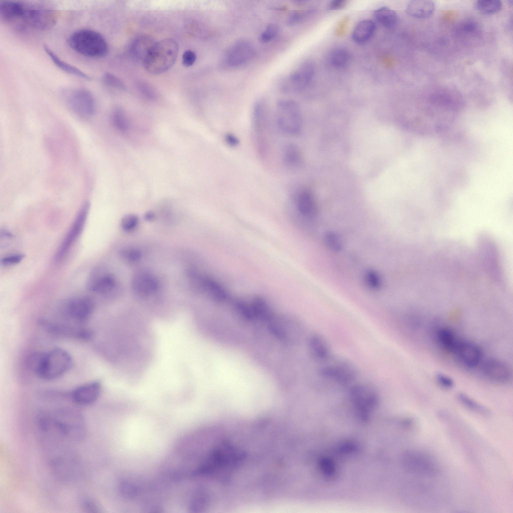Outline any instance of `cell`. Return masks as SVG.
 <instances>
[{
	"label": "cell",
	"mask_w": 513,
	"mask_h": 513,
	"mask_svg": "<svg viewBox=\"0 0 513 513\" xmlns=\"http://www.w3.org/2000/svg\"><path fill=\"white\" fill-rule=\"evenodd\" d=\"M363 281L368 289L377 291L382 286V279L380 274L375 270L368 269L364 273Z\"/></svg>",
	"instance_id": "obj_37"
},
{
	"label": "cell",
	"mask_w": 513,
	"mask_h": 513,
	"mask_svg": "<svg viewBox=\"0 0 513 513\" xmlns=\"http://www.w3.org/2000/svg\"><path fill=\"white\" fill-rule=\"evenodd\" d=\"M68 107L76 114L84 117L93 116L96 112V103L93 93L81 87L65 89L62 92Z\"/></svg>",
	"instance_id": "obj_10"
},
{
	"label": "cell",
	"mask_w": 513,
	"mask_h": 513,
	"mask_svg": "<svg viewBox=\"0 0 513 513\" xmlns=\"http://www.w3.org/2000/svg\"><path fill=\"white\" fill-rule=\"evenodd\" d=\"M254 53V48L250 42L239 40L233 43L228 49L226 62L230 67H238L251 60Z\"/></svg>",
	"instance_id": "obj_19"
},
{
	"label": "cell",
	"mask_w": 513,
	"mask_h": 513,
	"mask_svg": "<svg viewBox=\"0 0 513 513\" xmlns=\"http://www.w3.org/2000/svg\"><path fill=\"white\" fill-rule=\"evenodd\" d=\"M326 246L335 252L340 251L342 248V241L340 236L333 231L327 232L324 237Z\"/></svg>",
	"instance_id": "obj_39"
},
{
	"label": "cell",
	"mask_w": 513,
	"mask_h": 513,
	"mask_svg": "<svg viewBox=\"0 0 513 513\" xmlns=\"http://www.w3.org/2000/svg\"><path fill=\"white\" fill-rule=\"evenodd\" d=\"M294 204L297 212L302 217L312 219L317 215L318 205L315 195L308 188H302L297 192Z\"/></svg>",
	"instance_id": "obj_21"
},
{
	"label": "cell",
	"mask_w": 513,
	"mask_h": 513,
	"mask_svg": "<svg viewBox=\"0 0 513 513\" xmlns=\"http://www.w3.org/2000/svg\"><path fill=\"white\" fill-rule=\"evenodd\" d=\"M482 371L485 377L496 383H507L511 377V370L508 365L499 359L486 360L482 364Z\"/></svg>",
	"instance_id": "obj_20"
},
{
	"label": "cell",
	"mask_w": 513,
	"mask_h": 513,
	"mask_svg": "<svg viewBox=\"0 0 513 513\" xmlns=\"http://www.w3.org/2000/svg\"><path fill=\"white\" fill-rule=\"evenodd\" d=\"M279 33V28L274 24H269L260 36V41L267 43L274 39Z\"/></svg>",
	"instance_id": "obj_43"
},
{
	"label": "cell",
	"mask_w": 513,
	"mask_h": 513,
	"mask_svg": "<svg viewBox=\"0 0 513 513\" xmlns=\"http://www.w3.org/2000/svg\"><path fill=\"white\" fill-rule=\"evenodd\" d=\"M94 308V303L91 298L77 296L65 300L62 304L61 312L65 319L79 324L90 318Z\"/></svg>",
	"instance_id": "obj_11"
},
{
	"label": "cell",
	"mask_w": 513,
	"mask_h": 513,
	"mask_svg": "<svg viewBox=\"0 0 513 513\" xmlns=\"http://www.w3.org/2000/svg\"><path fill=\"white\" fill-rule=\"evenodd\" d=\"M58 19L56 12L45 6L24 3L21 14L14 26L20 30L47 31L53 28Z\"/></svg>",
	"instance_id": "obj_5"
},
{
	"label": "cell",
	"mask_w": 513,
	"mask_h": 513,
	"mask_svg": "<svg viewBox=\"0 0 513 513\" xmlns=\"http://www.w3.org/2000/svg\"><path fill=\"white\" fill-rule=\"evenodd\" d=\"M308 348L311 356L316 361L323 364L331 360V347L323 335L312 334L308 340Z\"/></svg>",
	"instance_id": "obj_24"
},
{
	"label": "cell",
	"mask_w": 513,
	"mask_h": 513,
	"mask_svg": "<svg viewBox=\"0 0 513 513\" xmlns=\"http://www.w3.org/2000/svg\"><path fill=\"white\" fill-rule=\"evenodd\" d=\"M102 81L107 87L123 90L126 89L124 83L119 78L113 74L106 72L102 76Z\"/></svg>",
	"instance_id": "obj_41"
},
{
	"label": "cell",
	"mask_w": 513,
	"mask_h": 513,
	"mask_svg": "<svg viewBox=\"0 0 513 513\" xmlns=\"http://www.w3.org/2000/svg\"><path fill=\"white\" fill-rule=\"evenodd\" d=\"M282 160L285 166L289 169L300 167L303 162L301 149L294 143L287 144L283 149Z\"/></svg>",
	"instance_id": "obj_28"
},
{
	"label": "cell",
	"mask_w": 513,
	"mask_h": 513,
	"mask_svg": "<svg viewBox=\"0 0 513 513\" xmlns=\"http://www.w3.org/2000/svg\"><path fill=\"white\" fill-rule=\"evenodd\" d=\"M102 386L100 382L94 381L76 388L71 393L72 400L80 405H88L99 398Z\"/></svg>",
	"instance_id": "obj_23"
},
{
	"label": "cell",
	"mask_w": 513,
	"mask_h": 513,
	"mask_svg": "<svg viewBox=\"0 0 513 513\" xmlns=\"http://www.w3.org/2000/svg\"><path fill=\"white\" fill-rule=\"evenodd\" d=\"M460 28L464 32L472 33L475 31L477 28V26L474 21L467 20L461 24Z\"/></svg>",
	"instance_id": "obj_50"
},
{
	"label": "cell",
	"mask_w": 513,
	"mask_h": 513,
	"mask_svg": "<svg viewBox=\"0 0 513 513\" xmlns=\"http://www.w3.org/2000/svg\"><path fill=\"white\" fill-rule=\"evenodd\" d=\"M224 140L226 143L231 147H236L239 143V139L234 134L227 133L225 135Z\"/></svg>",
	"instance_id": "obj_51"
},
{
	"label": "cell",
	"mask_w": 513,
	"mask_h": 513,
	"mask_svg": "<svg viewBox=\"0 0 513 513\" xmlns=\"http://www.w3.org/2000/svg\"><path fill=\"white\" fill-rule=\"evenodd\" d=\"M189 277L197 289L213 301L222 303L228 300L229 295L227 290L215 279L193 271L189 272Z\"/></svg>",
	"instance_id": "obj_12"
},
{
	"label": "cell",
	"mask_w": 513,
	"mask_h": 513,
	"mask_svg": "<svg viewBox=\"0 0 513 513\" xmlns=\"http://www.w3.org/2000/svg\"><path fill=\"white\" fill-rule=\"evenodd\" d=\"M132 288L136 295L142 298H147L157 292L159 283L157 278L152 274L141 271L135 274L133 277Z\"/></svg>",
	"instance_id": "obj_22"
},
{
	"label": "cell",
	"mask_w": 513,
	"mask_h": 513,
	"mask_svg": "<svg viewBox=\"0 0 513 513\" xmlns=\"http://www.w3.org/2000/svg\"><path fill=\"white\" fill-rule=\"evenodd\" d=\"M138 222L139 218L136 215L129 214L125 215L122 218L121 226L124 231L131 232L136 228Z\"/></svg>",
	"instance_id": "obj_42"
},
{
	"label": "cell",
	"mask_w": 513,
	"mask_h": 513,
	"mask_svg": "<svg viewBox=\"0 0 513 513\" xmlns=\"http://www.w3.org/2000/svg\"><path fill=\"white\" fill-rule=\"evenodd\" d=\"M121 259L128 264H134L138 262L142 256L141 251L132 247H125L120 251Z\"/></svg>",
	"instance_id": "obj_40"
},
{
	"label": "cell",
	"mask_w": 513,
	"mask_h": 513,
	"mask_svg": "<svg viewBox=\"0 0 513 513\" xmlns=\"http://www.w3.org/2000/svg\"><path fill=\"white\" fill-rule=\"evenodd\" d=\"M41 326L49 333L60 337L87 340L91 338L93 332L89 329L70 324L42 320Z\"/></svg>",
	"instance_id": "obj_17"
},
{
	"label": "cell",
	"mask_w": 513,
	"mask_h": 513,
	"mask_svg": "<svg viewBox=\"0 0 513 513\" xmlns=\"http://www.w3.org/2000/svg\"><path fill=\"white\" fill-rule=\"evenodd\" d=\"M155 215L153 212L148 211L144 215V218L147 221H151L154 219Z\"/></svg>",
	"instance_id": "obj_53"
},
{
	"label": "cell",
	"mask_w": 513,
	"mask_h": 513,
	"mask_svg": "<svg viewBox=\"0 0 513 513\" xmlns=\"http://www.w3.org/2000/svg\"><path fill=\"white\" fill-rule=\"evenodd\" d=\"M68 45L75 52L83 56L100 58L108 52V43L98 32L90 29L77 30L68 39Z\"/></svg>",
	"instance_id": "obj_3"
},
{
	"label": "cell",
	"mask_w": 513,
	"mask_h": 513,
	"mask_svg": "<svg viewBox=\"0 0 513 513\" xmlns=\"http://www.w3.org/2000/svg\"><path fill=\"white\" fill-rule=\"evenodd\" d=\"M435 5L431 1L416 0L410 1L406 8L407 14L415 18L425 19L433 13Z\"/></svg>",
	"instance_id": "obj_27"
},
{
	"label": "cell",
	"mask_w": 513,
	"mask_h": 513,
	"mask_svg": "<svg viewBox=\"0 0 513 513\" xmlns=\"http://www.w3.org/2000/svg\"><path fill=\"white\" fill-rule=\"evenodd\" d=\"M451 354L462 365L469 369L477 367L481 362L482 351L475 343L459 339Z\"/></svg>",
	"instance_id": "obj_16"
},
{
	"label": "cell",
	"mask_w": 513,
	"mask_h": 513,
	"mask_svg": "<svg viewBox=\"0 0 513 513\" xmlns=\"http://www.w3.org/2000/svg\"><path fill=\"white\" fill-rule=\"evenodd\" d=\"M86 287L89 291L102 295L112 293L117 287L114 277L101 268L94 269L88 276Z\"/></svg>",
	"instance_id": "obj_18"
},
{
	"label": "cell",
	"mask_w": 513,
	"mask_h": 513,
	"mask_svg": "<svg viewBox=\"0 0 513 513\" xmlns=\"http://www.w3.org/2000/svg\"><path fill=\"white\" fill-rule=\"evenodd\" d=\"M41 414L48 425L68 440L80 441L85 437L84 418L76 409L65 407Z\"/></svg>",
	"instance_id": "obj_1"
},
{
	"label": "cell",
	"mask_w": 513,
	"mask_h": 513,
	"mask_svg": "<svg viewBox=\"0 0 513 513\" xmlns=\"http://www.w3.org/2000/svg\"><path fill=\"white\" fill-rule=\"evenodd\" d=\"M436 339L439 346L451 354L459 340L455 332L447 327L438 329L436 332Z\"/></svg>",
	"instance_id": "obj_29"
},
{
	"label": "cell",
	"mask_w": 513,
	"mask_h": 513,
	"mask_svg": "<svg viewBox=\"0 0 513 513\" xmlns=\"http://www.w3.org/2000/svg\"><path fill=\"white\" fill-rule=\"evenodd\" d=\"M155 43L149 36L139 35L133 40L130 45V55L135 61L143 63Z\"/></svg>",
	"instance_id": "obj_25"
},
{
	"label": "cell",
	"mask_w": 513,
	"mask_h": 513,
	"mask_svg": "<svg viewBox=\"0 0 513 513\" xmlns=\"http://www.w3.org/2000/svg\"><path fill=\"white\" fill-rule=\"evenodd\" d=\"M376 29L375 23L369 20H363L355 28L352 37L354 41L359 44L368 41L373 35Z\"/></svg>",
	"instance_id": "obj_30"
},
{
	"label": "cell",
	"mask_w": 513,
	"mask_h": 513,
	"mask_svg": "<svg viewBox=\"0 0 513 513\" xmlns=\"http://www.w3.org/2000/svg\"><path fill=\"white\" fill-rule=\"evenodd\" d=\"M81 507L85 511L88 512H100V507L95 500L90 498H85L82 500Z\"/></svg>",
	"instance_id": "obj_45"
},
{
	"label": "cell",
	"mask_w": 513,
	"mask_h": 513,
	"mask_svg": "<svg viewBox=\"0 0 513 513\" xmlns=\"http://www.w3.org/2000/svg\"><path fill=\"white\" fill-rule=\"evenodd\" d=\"M330 360L323 363L319 369L321 379L341 388H348L356 382L358 371L353 364L345 360Z\"/></svg>",
	"instance_id": "obj_6"
},
{
	"label": "cell",
	"mask_w": 513,
	"mask_h": 513,
	"mask_svg": "<svg viewBox=\"0 0 513 513\" xmlns=\"http://www.w3.org/2000/svg\"><path fill=\"white\" fill-rule=\"evenodd\" d=\"M233 307L236 313L245 320L251 321L255 319L250 303L241 300H236Z\"/></svg>",
	"instance_id": "obj_38"
},
{
	"label": "cell",
	"mask_w": 513,
	"mask_h": 513,
	"mask_svg": "<svg viewBox=\"0 0 513 513\" xmlns=\"http://www.w3.org/2000/svg\"><path fill=\"white\" fill-rule=\"evenodd\" d=\"M182 58L183 65L186 67H189L195 62L196 55L194 52L188 50L184 52Z\"/></svg>",
	"instance_id": "obj_47"
},
{
	"label": "cell",
	"mask_w": 513,
	"mask_h": 513,
	"mask_svg": "<svg viewBox=\"0 0 513 513\" xmlns=\"http://www.w3.org/2000/svg\"><path fill=\"white\" fill-rule=\"evenodd\" d=\"M43 49L54 65L63 71L80 78L90 80L91 77L78 68L62 60L48 46L44 45Z\"/></svg>",
	"instance_id": "obj_26"
},
{
	"label": "cell",
	"mask_w": 513,
	"mask_h": 513,
	"mask_svg": "<svg viewBox=\"0 0 513 513\" xmlns=\"http://www.w3.org/2000/svg\"><path fill=\"white\" fill-rule=\"evenodd\" d=\"M501 1L498 0H480L474 4L476 11L484 15H492L498 12L502 8Z\"/></svg>",
	"instance_id": "obj_36"
},
{
	"label": "cell",
	"mask_w": 513,
	"mask_h": 513,
	"mask_svg": "<svg viewBox=\"0 0 513 513\" xmlns=\"http://www.w3.org/2000/svg\"><path fill=\"white\" fill-rule=\"evenodd\" d=\"M376 20L386 28L393 27L397 21L395 12L387 7H382L374 12Z\"/></svg>",
	"instance_id": "obj_35"
},
{
	"label": "cell",
	"mask_w": 513,
	"mask_h": 513,
	"mask_svg": "<svg viewBox=\"0 0 513 513\" xmlns=\"http://www.w3.org/2000/svg\"><path fill=\"white\" fill-rule=\"evenodd\" d=\"M314 74V67L310 62L300 64L283 81L281 88L286 92H295L305 88Z\"/></svg>",
	"instance_id": "obj_15"
},
{
	"label": "cell",
	"mask_w": 513,
	"mask_h": 513,
	"mask_svg": "<svg viewBox=\"0 0 513 513\" xmlns=\"http://www.w3.org/2000/svg\"><path fill=\"white\" fill-rule=\"evenodd\" d=\"M90 207V204L89 202H85L82 206L71 227L57 250L55 256L56 260L59 261L65 257L82 233L87 221Z\"/></svg>",
	"instance_id": "obj_14"
},
{
	"label": "cell",
	"mask_w": 513,
	"mask_h": 513,
	"mask_svg": "<svg viewBox=\"0 0 513 513\" xmlns=\"http://www.w3.org/2000/svg\"><path fill=\"white\" fill-rule=\"evenodd\" d=\"M304 15L300 12L295 11L291 12L288 17V23L289 25H294L298 23L303 17Z\"/></svg>",
	"instance_id": "obj_49"
},
{
	"label": "cell",
	"mask_w": 513,
	"mask_h": 513,
	"mask_svg": "<svg viewBox=\"0 0 513 513\" xmlns=\"http://www.w3.org/2000/svg\"><path fill=\"white\" fill-rule=\"evenodd\" d=\"M111 120L113 126L119 132L126 133L129 128V123L124 111L115 107L112 111Z\"/></svg>",
	"instance_id": "obj_33"
},
{
	"label": "cell",
	"mask_w": 513,
	"mask_h": 513,
	"mask_svg": "<svg viewBox=\"0 0 513 513\" xmlns=\"http://www.w3.org/2000/svg\"><path fill=\"white\" fill-rule=\"evenodd\" d=\"M139 89L145 97L150 99H154L156 97V93L151 87L146 83H141L139 84Z\"/></svg>",
	"instance_id": "obj_48"
},
{
	"label": "cell",
	"mask_w": 513,
	"mask_h": 513,
	"mask_svg": "<svg viewBox=\"0 0 513 513\" xmlns=\"http://www.w3.org/2000/svg\"><path fill=\"white\" fill-rule=\"evenodd\" d=\"M403 463L408 471L422 477L434 476L440 469L437 459L431 454L420 450L406 452L403 456Z\"/></svg>",
	"instance_id": "obj_9"
},
{
	"label": "cell",
	"mask_w": 513,
	"mask_h": 513,
	"mask_svg": "<svg viewBox=\"0 0 513 513\" xmlns=\"http://www.w3.org/2000/svg\"><path fill=\"white\" fill-rule=\"evenodd\" d=\"M435 378L439 385L446 389H451L454 385L453 379L444 373H437L435 375Z\"/></svg>",
	"instance_id": "obj_44"
},
{
	"label": "cell",
	"mask_w": 513,
	"mask_h": 513,
	"mask_svg": "<svg viewBox=\"0 0 513 513\" xmlns=\"http://www.w3.org/2000/svg\"><path fill=\"white\" fill-rule=\"evenodd\" d=\"M252 126L258 153L265 158L270 150L271 125L267 107L262 101L257 102L254 105Z\"/></svg>",
	"instance_id": "obj_8"
},
{
	"label": "cell",
	"mask_w": 513,
	"mask_h": 513,
	"mask_svg": "<svg viewBox=\"0 0 513 513\" xmlns=\"http://www.w3.org/2000/svg\"><path fill=\"white\" fill-rule=\"evenodd\" d=\"M72 364V358L68 352L56 348L46 353H35L30 358L29 367L39 378L53 380L65 374Z\"/></svg>",
	"instance_id": "obj_2"
},
{
	"label": "cell",
	"mask_w": 513,
	"mask_h": 513,
	"mask_svg": "<svg viewBox=\"0 0 513 513\" xmlns=\"http://www.w3.org/2000/svg\"><path fill=\"white\" fill-rule=\"evenodd\" d=\"M457 398L463 407L473 412L483 415H489L490 413L486 407L464 393H458Z\"/></svg>",
	"instance_id": "obj_32"
},
{
	"label": "cell",
	"mask_w": 513,
	"mask_h": 513,
	"mask_svg": "<svg viewBox=\"0 0 513 513\" xmlns=\"http://www.w3.org/2000/svg\"><path fill=\"white\" fill-rule=\"evenodd\" d=\"M24 258L25 255L24 254L20 253H14L2 259L0 263L5 266L14 265L21 263Z\"/></svg>",
	"instance_id": "obj_46"
},
{
	"label": "cell",
	"mask_w": 513,
	"mask_h": 513,
	"mask_svg": "<svg viewBox=\"0 0 513 513\" xmlns=\"http://www.w3.org/2000/svg\"><path fill=\"white\" fill-rule=\"evenodd\" d=\"M348 389L349 399L358 410L366 412L377 404L378 393L371 385L366 383L356 382Z\"/></svg>",
	"instance_id": "obj_13"
},
{
	"label": "cell",
	"mask_w": 513,
	"mask_h": 513,
	"mask_svg": "<svg viewBox=\"0 0 513 513\" xmlns=\"http://www.w3.org/2000/svg\"><path fill=\"white\" fill-rule=\"evenodd\" d=\"M178 51V45L172 39L156 42L143 63L145 70L155 75L167 71L175 63Z\"/></svg>",
	"instance_id": "obj_4"
},
{
	"label": "cell",
	"mask_w": 513,
	"mask_h": 513,
	"mask_svg": "<svg viewBox=\"0 0 513 513\" xmlns=\"http://www.w3.org/2000/svg\"><path fill=\"white\" fill-rule=\"evenodd\" d=\"M250 304L255 319L258 318L268 322L273 317L269 304L263 298L258 296L253 297Z\"/></svg>",
	"instance_id": "obj_31"
},
{
	"label": "cell",
	"mask_w": 513,
	"mask_h": 513,
	"mask_svg": "<svg viewBox=\"0 0 513 513\" xmlns=\"http://www.w3.org/2000/svg\"><path fill=\"white\" fill-rule=\"evenodd\" d=\"M276 122L279 129L286 135H299L303 128V118L298 104L290 99L279 101L277 104Z\"/></svg>",
	"instance_id": "obj_7"
},
{
	"label": "cell",
	"mask_w": 513,
	"mask_h": 513,
	"mask_svg": "<svg viewBox=\"0 0 513 513\" xmlns=\"http://www.w3.org/2000/svg\"><path fill=\"white\" fill-rule=\"evenodd\" d=\"M346 5L345 0H334L330 3L328 8L330 10H338L344 8Z\"/></svg>",
	"instance_id": "obj_52"
},
{
	"label": "cell",
	"mask_w": 513,
	"mask_h": 513,
	"mask_svg": "<svg viewBox=\"0 0 513 513\" xmlns=\"http://www.w3.org/2000/svg\"><path fill=\"white\" fill-rule=\"evenodd\" d=\"M350 55L349 52L343 48H338L333 50L329 55L330 63L335 67L341 68L346 67L349 63Z\"/></svg>",
	"instance_id": "obj_34"
}]
</instances>
